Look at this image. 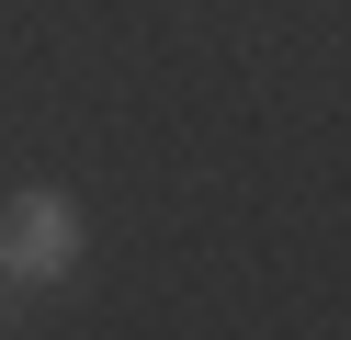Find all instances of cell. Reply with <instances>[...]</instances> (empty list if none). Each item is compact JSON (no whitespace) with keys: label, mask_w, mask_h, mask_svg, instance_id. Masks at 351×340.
<instances>
[{"label":"cell","mask_w":351,"mask_h":340,"mask_svg":"<svg viewBox=\"0 0 351 340\" xmlns=\"http://www.w3.org/2000/svg\"><path fill=\"white\" fill-rule=\"evenodd\" d=\"M0 261H12V272H57V261H69V204H57V193L12 204V216H0Z\"/></svg>","instance_id":"obj_1"}]
</instances>
